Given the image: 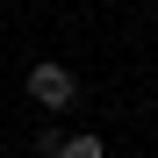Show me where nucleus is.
Segmentation results:
<instances>
[{
  "label": "nucleus",
  "mask_w": 158,
  "mask_h": 158,
  "mask_svg": "<svg viewBox=\"0 0 158 158\" xmlns=\"http://www.w3.org/2000/svg\"><path fill=\"white\" fill-rule=\"evenodd\" d=\"M72 94H79V79H72L65 58H36L29 65V101H36V108L58 115V108H72Z\"/></svg>",
  "instance_id": "f257e3e1"
},
{
  "label": "nucleus",
  "mask_w": 158,
  "mask_h": 158,
  "mask_svg": "<svg viewBox=\"0 0 158 158\" xmlns=\"http://www.w3.org/2000/svg\"><path fill=\"white\" fill-rule=\"evenodd\" d=\"M50 158H108V151H101V137H65Z\"/></svg>",
  "instance_id": "f03ea898"
}]
</instances>
